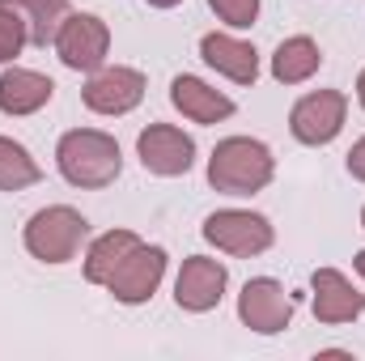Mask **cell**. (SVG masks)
Wrapping results in <instances>:
<instances>
[{
	"label": "cell",
	"instance_id": "cell-20",
	"mask_svg": "<svg viewBox=\"0 0 365 361\" xmlns=\"http://www.w3.org/2000/svg\"><path fill=\"white\" fill-rule=\"evenodd\" d=\"M26 43H30V39H26V21H21L9 4H0V64H13Z\"/></svg>",
	"mask_w": 365,
	"mask_h": 361
},
{
	"label": "cell",
	"instance_id": "cell-14",
	"mask_svg": "<svg viewBox=\"0 0 365 361\" xmlns=\"http://www.w3.org/2000/svg\"><path fill=\"white\" fill-rule=\"evenodd\" d=\"M170 102L191 123H221V119L234 115V98L230 93H221L217 86H208V81H200L191 73H182V77L170 81Z\"/></svg>",
	"mask_w": 365,
	"mask_h": 361
},
{
	"label": "cell",
	"instance_id": "cell-2",
	"mask_svg": "<svg viewBox=\"0 0 365 361\" xmlns=\"http://www.w3.org/2000/svg\"><path fill=\"white\" fill-rule=\"evenodd\" d=\"M276 179L272 149L255 136H225L208 158V183L221 195H255Z\"/></svg>",
	"mask_w": 365,
	"mask_h": 361
},
{
	"label": "cell",
	"instance_id": "cell-26",
	"mask_svg": "<svg viewBox=\"0 0 365 361\" xmlns=\"http://www.w3.org/2000/svg\"><path fill=\"white\" fill-rule=\"evenodd\" d=\"M361 230H365V208H361Z\"/></svg>",
	"mask_w": 365,
	"mask_h": 361
},
{
	"label": "cell",
	"instance_id": "cell-4",
	"mask_svg": "<svg viewBox=\"0 0 365 361\" xmlns=\"http://www.w3.org/2000/svg\"><path fill=\"white\" fill-rule=\"evenodd\" d=\"M200 234H204V243H212L217 251L238 255V260L264 255L276 243V225L264 213H251V208H217L204 217Z\"/></svg>",
	"mask_w": 365,
	"mask_h": 361
},
{
	"label": "cell",
	"instance_id": "cell-21",
	"mask_svg": "<svg viewBox=\"0 0 365 361\" xmlns=\"http://www.w3.org/2000/svg\"><path fill=\"white\" fill-rule=\"evenodd\" d=\"M208 9L230 26V30H251L259 17V0H208Z\"/></svg>",
	"mask_w": 365,
	"mask_h": 361
},
{
	"label": "cell",
	"instance_id": "cell-9",
	"mask_svg": "<svg viewBox=\"0 0 365 361\" xmlns=\"http://www.w3.org/2000/svg\"><path fill=\"white\" fill-rule=\"evenodd\" d=\"M136 158L158 179H179L195 166V141L175 123H149L136 136Z\"/></svg>",
	"mask_w": 365,
	"mask_h": 361
},
{
	"label": "cell",
	"instance_id": "cell-22",
	"mask_svg": "<svg viewBox=\"0 0 365 361\" xmlns=\"http://www.w3.org/2000/svg\"><path fill=\"white\" fill-rule=\"evenodd\" d=\"M349 175H353L357 183H365V136L349 149Z\"/></svg>",
	"mask_w": 365,
	"mask_h": 361
},
{
	"label": "cell",
	"instance_id": "cell-3",
	"mask_svg": "<svg viewBox=\"0 0 365 361\" xmlns=\"http://www.w3.org/2000/svg\"><path fill=\"white\" fill-rule=\"evenodd\" d=\"M21 243L38 264H68L90 243V221L73 204H47L26 221Z\"/></svg>",
	"mask_w": 365,
	"mask_h": 361
},
{
	"label": "cell",
	"instance_id": "cell-12",
	"mask_svg": "<svg viewBox=\"0 0 365 361\" xmlns=\"http://www.w3.org/2000/svg\"><path fill=\"white\" fill-rule=\"evenodd\" d=\"M310 306H314V319L336 327V323H353L365 315V293L344 276L340 268H319L310 276Z\"/></svg>",
	"mask_w": 365,
	"mask_h": 361
},
{
	"label": "cell",
	"instance_id": "cell-17",
	"mask_svg": "<svg viewBox=\"0 0 365 361\" xmlns=\"http://www.w3.org/2000/svg\"><path fill=\"white\" fill-rule=\"evenodd\" d=\"M9 4L21 21H26V39L30 47H51L64 17H68V0H0Z\"/></svg>",
	"mask_w": 365,
	"mask_h": 361
},
{
	"label": "cell",
	"instance_id": "cell-19",
	"mask_svg": "<svg viewBox=\"0 0 365 361\" xmlns=\"http://www.w3.org/2000/svg\"><path fill=\"white\" fill-rule=\"evenodd\" d=\"M38 179H43V171L30 158V149L13 136H0V191H26Z\"/></svg>",
	"mask_w": 365,
	"mask_h": 361
},
{
	"label": "cell",
	"instance_id": "cell-6",
	"mask_svg": "<svg viewBox=\"0 0 365 361\" xmlns=\"http://www.w3.org/2000/svg\"><path fill=\"white\" fill-rule=\"evenodd\" d=\"M56 56L73 73H98L110 56V26L98 13H68L56 34Z\"/></svg>",
	"mask_w": 365,
	"mask_h": 361
},
{
	"label": "cell",
	"instance_id": "cell-16",
	"mask_svg": "<svg viewBox=\"0 0 365 361\" xmlns=\"http://www.w3.org/2000/svg\"><path fill=\"white\" fill-rule=\"evenodd\" d=\"M323 64V51L310 34H293L272 51V77L280 86H306Z\"/></svg>",
	"mask_w": 365,
	"mask_h": 361
},
{
	"label": "cell",
	"instance_id": "cell-10",
	"mask_svg": "<svg viewBox=\"0 0 365 361\" xmlns=\"http://www.w3.org/2000/svg\"><path fill=\"white\" fill-rule=\"evenodd\" d=\"M81 102L90 106L93 115H128L145 102V73L140 68H128V64H102L98 73H90L86 90H81Z\"/></svg>",
	"mask_w": 365,
	"mask_h": 361
},
{
	"label": "cell",
	"instance_id": "cell-13",
	"mask_svg": "<svg viewBox=\"0 0 365 361\" xmlns=\"http://www.w3.org/2000/svg\"><path fill=\"white\" fill-rule=\"evenodd\" d=\"M200 56L208 68H217L225 81L234 86H255L259 77V51L247 43V39H234V34H204L200 39Z\"/></svg>",
	"mask_w": 365,
	"mask_h": 361
},
{
	"label": "cell",
	"instance_id": "cell-24",
	"mask_svg": "<svg viewBox=\"0 0 365 361\" xmlns=\"http://www.w3.org/2000/svg\"><path fill=\"white\" fill-rule=\"evenodd\" d=\"M149 9H175V4H182V0H145Z\"/></svg>",
	"mask_w": 365,
	"mask_h": 361
},
{
	"label": "cell",
	"instance_id": "cell-25",
	"mask_svg": "<svg viewBox=\"0 0 365 361\" xmlns=\"http://www.w3.org/2000/svg\"><path fill=\"white\" fill-rule=\"evenodd\" d=\"M357 102H361V111H365V68H361V77H357Z\"/></svg>",
	"mask_w": 365,
	"mask_h": 361
},
{
	"label": "cell",
	"instance_id": "cell-15",
	"mask_svg": "<svg viewBox=\"0 0 365 361\" xmlns=\"http://www.w3.org/2000/svg\"><path fill=\"white\" fill-rule=\"evenodd\" d=\"M51 98H56V81L43 77V73H34V68H4L0 73V111L9 119L43 111Z\"/></svg>",
	"mask_w": 365,
	"mask_h": 361
},
{
	"label": "cell",
	"instance_id": "cell-18",
	"mask_svg": "<svg viewBox=\"0 0 365 361\" xmlns=\"http://www.w3.org/2000/svg\"><path fill=\"white\" fill-rule=\"evenodd\" d=\"M136 243H140L136 230H106V234H98L90 247H86V280L106 289L110 272L119 268V260H123Z\"/></svg>",
	"mask_w": 365,
	"mask_h": 361
},
{
	"label": "cell",
	"instance_id": "cell-5",
	"mask_svg": "<svg viewBox=\"0 0 365 361\" xmlns=\"http://www.w3.org/2000/svg\"><path fill=\"white\" fill-rule=\"evenodd\" d=\"M344 119H349V93L344 90H310L293 102L289 132H293L297 145L323 149V145H331L344 132Z\"/></svg>",
	"mask_w": 365,
	"mask_h": 361
},
{
	"label": "cell",
	"instance_id": "cell-23",
	"mask_svg": "<svg viewBox=\"0 0 365 361\" xmlns=\"http://www.w3.org/2000/svg\"><path fill=\"white\" fill-rule=\"evenodd\" d=\"M353 268H357V276H361V280H365V247H361V251H357V255H353Z\"/></svg>",
	"mask_w": 365,
	"mask_h": 361
},
{
	"label": "cell",
	"instance_id": "cell-7",
	"mask_svg": "<svg viewBox=\"0 0 365 361\" xmlns=\"http://www.w3.org/2000/svg\"><path fill=\"white\" fill-rule=\"evenodd\" d=\"M166 264H170L166 247L136 243V247L119 260V268L110 272V280H106L110 298L123 302V306H145V302L158 293V285H162V276H166Z\"/></svg>",
	"mask_w": 365,
	"mask_h": 361
},
{
	"label": "cell",
	"instance_id": "cell-1",
	"mask_svg": "<svg viewBox=\"0 0 365 361\" xmlns=\"http://www.w3.org/2000/svg\"><path fill=\"white\" fill-rule=\"evenodd\" d=\"M56 166L60 175L81 187V191H102L123 175V153H119V141L110 132H98V128H73L60 136L56 145Z\"/></svg>",
	"mask_w": 365,
	"mask_h": 361
},
{
	"label": "cell",
	"instance_id": "cell-11",
	"mask_svg": "<svg viewBox=\"0 0 365 361\" xmlns=\"http://www.w3.org/2000/svg\"><path fill=\"white\" fill-rule=\"evenodd\" d=\"M225 285H230V272H225L221 260L187 255L179 276H175V302H179V310H187V315H208V310L221 306Z\"/></svg>",
	"mask_w": 365,
	"mask_h": 361
},
{
	"label": "cell",
	"instance_id": "cell-8",
	"mask_svg": "<svg viewBox=\"0 0 365 361\" xmlns=\"http://www.w3.org/2000/svg\"><path fill=\"white\" fill-rule=\"evenodd\" d=\"M293 310H297V302L276 276H255L238 293V319L255 336H280L293 323Z\"/></svg>",
	"mask_w": 365,
	"mask_h": 361
}]
</instances>
